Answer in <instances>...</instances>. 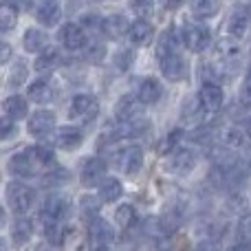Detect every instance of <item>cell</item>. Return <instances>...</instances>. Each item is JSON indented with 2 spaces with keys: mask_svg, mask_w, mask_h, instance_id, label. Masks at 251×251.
<instances>
[{
  "mask_svg": "<svg viewBox=\"0 0 251 251\" xmlns=\"http://www.w3.org/2000/svg\"><path fill=\"white\" fill-rule=\"evenodd\" d=\"M55 168V152L44 146H29L22 152H16L7 161V170L13 176H35L47 174Z\"/></svg>",
  "mask_w": 251,
  "mask_h": 251,
  "instance_id": "cell-1",
  "label": "cell"
},
{
  "mask_svg": "<svg viewBox=\"0 0 251 251\" xmlns=\"http://www.w3.org/2000/svg\"><path fill=\"white\" fill-rule=\"evenodd\" d=\"M212 62L225 73V77H234L243 64V47L236 38H223L214 47Z\"/></svg>",
  "mask_w": 251,
  "mask_h": 251,
  "instance_id": "cell-2",
  "label": "cell"
},
{
  "mask_svg": "<svg viewBox=\"0 0 251 251\" xmlns=\"http://www.w3.org/2000/svg\"><path fill=\"white\" fill-rule=\"evenodd\" d=\"M110 163L126 176H134L143 168V150L137 143H122L110 152Z\"/></svg>",
  "mask_w": 251,
  "mask_h": 251,
  "instance_id": "cell-3",
  "label": "cell"
},
{
  "mask_svg": "<svg viewBox=\"0 0 251 251\" xmlns=\"http://www.w3.org/2000/svg\"><path fill=\"white\" fill-rule=\"evenodd\" d=\"M4 201H7V207L11 209L16 216H25L35 205V192H33V187L26 185V183L9 181L7 190H4Z\"/></svg>",
  "mask_w": 251,
  "mask_h": 251,
  "instance_id": "cell-4",
  "label": "cell"
},
{
  "mask_svg": "<svg viewBox=\"0 0 251 251\" xmlns=\"http://www.w3.org/2000/svg\"><path fill=\"white\" fill-rule=\"evenodd\" d=\"M181 40H183V47L190 53H203L212 44V33H209V29L203 22L185 20L181 26Z\"/></svg>",
  "mask_w": 251,
  "mask_h": 251,
  "instance_id": "cell-5",
  "label": "cell"
},
{
  "mask_svg": "<svg viewBox=\"0 0 251 251\" xmlns=\"http://www.w3.org/2000/svg\"><path fill=\"white\" fill-rule=\"evenodd\" d=\"M97 115H100V101H97L95 95L79 93V95H75L73 100H71V106H69V117L71 119L91 124Z\"/></svg>",
  "mask_w": 251,
  "mask_h": 251,
  "instance_id": "cell-6",
  "label": "cell"
},
{
  "mask_svg": "<svg viewBox=\"0 0 251 251\" xmlns=\"http://www.w3.org/2000/svg\"><path fill=\"white\" fill-rule=\"evenodd\" d=\"M71 216V201L62 194H51L40 209V221L66 223Z\"/></svg>",
  "mask_w": 251,
  "mask_h": 251,
  "instance_id": "cell-7",
  "label": "cell"
},
{
  "mask_svg": "<svg viewBox=\"0 0 251 251\" xmlns=\"http://www.w3.org/2000/svg\"><path fill=\"white\" fill-rule=\"evenodd\" d=\"M106 170H108V165L101 156H91L79 168V183L84 187H100L106 181Z\"/></svg>",
  "mask_w": 251,
  "mask_h": 251,
  "instance_id": "cell-8",
  "label": "cell"
},
{
  "mask_svg": "<svg viewBox=\"0 0 251 251\" xmlns=\"http://www.w3.org/2000/svg\"><path fill=\"white\" fill-rule=\"evenodd\" d=\"M161 66V73H163V77L168 79V82H183V79H187V62L185 57H183V53H172V55L163 57V60H156Z\"/></svg>",
  "mask_w": 251,
  "mask_h": 251,
  "instance_id": "cell-9",
  "label": "cell"
},
{
  "mask_svg": "<svg viewBox=\"0 0 251 251\" xmlns=\"http://www.w3.org/2000/svg\"><path fill=\"white\" fill-rule=\"evenodd\" d=\"M26 130L33 139H44L51 132H55V113L51 110H35L29 117Z\"/></svg>",
  "mask_w": 251,
  "mask_h": 251,
  "instance_id": "cell-10",
  "label": "cell"
},
{
  "mask_svg": "<svg viewBox=\"0 0 251 251\" xmlns=\"http://www.w3.org/2000/svg\"><path fill=\"white\" fill-rule=\"evenodd\" d=\"M60 42H62V47L69 49V51H82V49H86L88 38H86V31H84L82 25H77V22H66L60 29Z\"/></svg>",
  "mask_w": 251,
  "mask_h": 251,
  "instance_id": "cell-11",
  "label": "cell"
},
{
  "mask_svg": "<svg viewBox=\"0 0 251 251\" xmlns=\"http://www.w3.org/2000/svg\"><path fill=\"white\" fill-rule=\"evenodd\" d=\"M199 101L203 106L205 115H216L225 104V93L218 84H203L199 91Z\"/></svg>",
  "mask_w": 251,
  "mask_h": 251,
  "instance_id": "cell-12",
  "label": "cell"
},
{
  "mask_svg": "<svg viewBox=\"0 0 251 251\" xmlns=\"http://www.w3.org/2000/svg\"><path fill=\"white\" fill-rule=\"evenodd\" d=\"M51 137H53V146L57 150H75L84 141V132L77 126H60V128H55V132Z\"/></svg>",
  "mask_w": 251,
  "mask_h": 251,
  "instance_id": "cell-13",
  "label": "cell"
},
{
  "mask_svg": "<svg viewBox=\"0 0 251 251\" xmlns=\"http://www.w3.org/2000/svg\"><path fill=\"white\" fill-rule=\"evenodd\" d=\"M137 117H143V104L139 101V97L132 95L119 97V101L115 104V122L124 124V122H132Z\"/></svg>",
  "mask_w": 251,
  "mask_h": 251,
  "instance_id": "cell-14",
  "label": "cell"
},
{
  "mask_svg": "<svg viewBox=\"0 0 251 251\" xmlns=\"http://www.w3.org/2000/svg\"><path fill=\"white\" fill-rule=\"evenodd\" d=\"M35 20L42 26H55L62 20V4L60 0H40L33 9Z\"/></svg>",
  "mask_w": 251,
  "mask_h": 251,
  "instance_id": "cell-15",
  "label": "cell"
},
{
  "mask_svg": "<svg viewBox=\"0 0 251 251\" xmlns=\"http://www.w3.org/2000/svg\"><path fill=\"white\" fill-rule=\"evenodd\" d=\"M194 165H196V154L192 150H187V148L174 150L172 154L168 156V161H165V168L172 174H187Z\"/></svg>",
  "mask_w": 251,
  "mask_h": 251,
  "instance_id": "cell-16",
  "label": "cell"
},
{
  "mask_svg": "<svg viewBox=\"0 0 251 251\" xmlns=\"http://www.w3.org/2000/svg\"><path fill=\"white\" fill-rule=\"evenodd\" d=\"M55 95H57L55 86L51 84V79H44V77L31 82L29 88H26V97L31 101H35V104H51L55 100Z\"/></svg>",
  "mask_w": 251,
  "mask_h": 251,
  "instance_id": "cell-17",
  "label": "cell"
},
{
  "mask_svg": "<svg viewBox=\"0 0 251 251\" xmlns=\"http://www.w3.org/2000/svg\"><path fill=\"white\" fill-rule=\"evenodd\" d=\"M130 25H132V22H128L126 16L115 13V16L104 18V22H101V33L108 40H122L124 35L130 33Z\"/></svg>",
  "mask_w": 251,
  "mask_h": 251,
  "instance_id": "cell-18",
  "label": "cell"
},
{
  "mask_svg": "<svg viewBox=\"0 0 251 251\" xmlns=\"http://www.w3.org/2000/svg\"><path fill=\"white\" fill-rule=\"evenodd\" d=\"M249 22H251V11L247 7H236L231 11L229 20H227V31H229V38L240 40L249 29Z\"/></svg>",
  "mask_w": 251,
  "mask_h": 251,
  "instance_id": "cell-19",
  "label": "cell"
},
{
  "mask_svg": "<svg viewBox=\"0 0 251 251\" xmlns=\"http://www.w3.org/2000/svg\"><path fill=\"white\" fill-rule=\"evenodd\" d=\"M91 236L84 234L79 227H66L62 238V251H91Z\"/></svg>",
  "mask_w": 251,
  "mask_h": 251,
  "instance_id": "cell-20",
  "label": "cell"
},
{
  "mask_svg": "<svg viewBox=\"0 0 251 251\" xmlns=\"http://www.w3.org/2000/svg\"><path fill=\"white\" fill-rule=\"evenodd\" d=\"M88 236H91V240L97 247H108L115 240V229L104 218H95V221L88 223Z\"/></svg>",
  "mask_w": 251,
  "mask_h": 251,
  "instance_id": "cell-21",
  "label": "cell"
},
{
  "mask_svg": "<svg viewBox=\"0 0 251 251\" xmlns=\"http://www.w3.org/2000/svg\"><path fill=\"white\" fill-rule=\"evenodd\" d=\"M137 97L141 104H159L161 97H163V84L156 77H143L139 84Z\"/></svg>",
  "mask_w": 251,
  "mask_h": 251,
  "instance_id": "cell-22",
  "label": "cell"
},
{
  "mask_svg": "<svg viewBox=\"0 0 251 251\" xmlns=\"http://www.w3.org/2000/svg\"><path fill=\"white\" fill-rule=\"evenodd\" d=\"M22 47H25L26 53H44L49 47V35L44 33L42 29H35V26H31V29L25 31V35H22Z\"/></svg>",
  "mask_w": 251,
  "mask_h": 251,
  "instance_id": "cell-23",
  "label": "cell"
},
{
  "mask_svg": "<svg viewBox=\"0 0 251 251\" xmlns=\"http://www.w3.org/2000/svg\"><path fill=\"white\" fill-rule=\"evenodd\" d=\"M154 38V29L148 20L143 18H137V20L130 25V33H128V40L134 44V47H148Z\"/></svg>",
  "mask_w": 251,
  "mask_h": 251,
  "instance_id": "cell-24",
  "label": "cell"
},
{
  "mask_svg": "<svg viewBox=\"0 0 251 251\" xmlns=\"http://www.w3.org/2000/svg\"><path fill=\"white\" fill-rule=\"evenodd\" d=\"M2 113L4 117L13 119V122H20V119L29 117V101L25 100L22 95H9L7 100L2 101Z\"/></svg>",
  "mask_w": 251,
  "mask_h": 251,
  "instance_id": "cell-25",
  "label": "cell"
},
{
  "mask_svg": "<svg viewBox=\"0 0 251 251\" xmlns=\"http://www.w3.org/2000/svg\"><path fill=\"white\" fill-rule=\"evenodd\" d=\"M124 194V185L119 178L106 176V181L97 187V196L101 199V203H117Z\"/></svg>",
  "mask_w": 251,
  "mask_h": 251,
  "instance_id": "cell-26",
  "label": "cell"
},
{
  "mask_svg": "<svg viewBox=\"0 0 251 251\" xmlns=\"http://www.w3.org/2000/svg\"><path fill=\"white\" fill-rule=\"evenodd\" d=\"M190 9L196 20H209L221 11V0H192Z\"/></svg>",
  "mask_w": 251,
  "mask_h": 251,
  "instance_id": "cell-27",
  "label": "cell"
},
{
  "mask_svg": "<svg viewBox=\"0 0 251 251\" xmlns=\"http://www.w3.org/2000/svg\"><path fill=\"white\" fill-rule=\"evenodd\" d=\"M181 139H183V130L181 128H172L170 132H165L163 137L159 139V143H156V154L170 156L174 150H178V143H181Z\"/></svg>",
  "mask_w": 251,
  "mask_h": 251,
  "instance_id": "cell-28",
  "label": "cell"
},
{
  "mask_svg": "<svg viewBox=\"0 0 251 251\" xmlns=\"http://www.w3.org/2000/svg\"><path fill=\"white\" fill-rule=\"evenodd\" d=\"M31 236H33V223L29 221V218L25 216H16V221H13L11 225V238L16 245H25L31 240Z\"/></svg>",
  "mask_w": 251,
  "mask_h": 251,
  "instance_id": "cell-29",
  "label": "cell"
},
{
  "mask_svg": "<svg viewBox=\"0 0 251 251\" xmlns=\"http://www.w3.org/2000/svg\"><path fill=\"white\" fill-rule=\"evenodd\" d=\"M181 117H183V122L190 124V126H199L201 122H203L205 110H203V106H201V101H199V95H196V97H190V100L183 104Z\"/></svg>",
  "mask_w": 251,
  "mask_h": 251,
  "instance_id": "cell-30",
  "label": "cell"
},
{
  "mask_svg": "<svg viewBox=\"0 0 251 251\" xmlns=\"http://www.w3.org/2000/svg\"><path fill=\"white\" fill-rule=\"evenodd\" d=\"M60 64H62L60 51L51 47L38 55V60H35V71H38V73H51V71H55Z\"/></svg>",
  "mask_w": 251,
  "mask_h": 251,
  "instance_id": "cell-31",
  "label": "cell"
},
{
  "mask_svg": "<svg viewBox=\"0 0 251 251\" xmlns=\"http://www.w3.org/2000/svg\"><path fill=\"white\" fill-rule=\"evenodd\" d=\"M100 209H101V199L100 196L84 194L82 199H79V214H82V218L86 223L100 218Z\"/></svg>",
  "mask_w": 251,
  "mask_h": 251,
  "instance_id": "cell-32",
  "label": "cell"
},
{
  "mask_svg": "<svg viewBox=\"0 0 251 251\" xmlns=\"http://www.w3.org/2000/svg\"><path fill=\"white\" fill-rule=\"evenodd\" d=\"M181 221H183L181 207H168L159 218V229L163 234H174L178 229V225H181Z\"/></svg>",
  "mask_w": 251,
  "mask_h": 251,
  "instance_id": "cell-33",
  "label": "cell"
},
{
  "mask_svg": "<svg viewBox=\"0 0 251 251\" xmlns=\"http://www.w3.org/2000/svg\"><path fill=\"white\" fill-rule=\"evenodd\" d=\"M18 18H20V11H18L13 4L2 2V7H0V29H2L4 33H9V31L18 25Z\"/></svg>",
  "mask_w": 251,
  "mask_h": 251,
  "instance_id": "cell-34",
  "label": "cell"
},
{
  "mask_svg": "<svg viewBox=\"0 0 251 251\" xmlns=\"http://www.w3.org/2000/svg\"><path fill=\"white\" fill-rule=\"evenodd\" d=\"M115 223H117L122 229H130V227L137 223V212H134L132 205L124 203L115 209Z\"/></svg>",
  "mask_w": 251,
  "mask_h": 251,
  "instance_id": "cell-35",
  "label": "cell"
},
{
  "mask_svg": "<svg viewBox=\"0 0 251 251\" xmlns=\"http://www.w3.org/2000/svg\"><path fill=\"white\" fill-rule=\"evenodd\" d=\"M26 77H29V66H26L25 60H18L16 64L11 66V71H9L7 82H9V86L11 88H18V86H22V84L26 82Z\"/></svg>",
  "mask_w": 251,
  "mask_h": 251,
  "instance_id": "cell-36",
  "label": "cell"
},
{
  "mask_svg": "<svg viewBox=\"0 0 251 251\" xmlns=\"http://www.w3.org/2000/svg\"><path fill=\"white\" fill-rule=\"evenodd\" d=\"M69 178H71V174L64 168H53L51 172H47L42 176V187H49V190L51 187H62Z\"/></svg>",
  "mask_w": 251,
  "mask_h": 251,
  "instance_id": "cell-37",
  "label": "cell"
},
{
  "mask_svg": "<svg viewBox=\"0 0 251 251\" xmlns=\"http://www.w3.org/2000/svg\"><path fill=\"white\" fill-rule=\"evenodd\" d=\"M104 55H106V47L101 42L93 40V42L86 44V53H84V57H86L88 62H93V64H100V62L104 60Z\"/></svg>",
  "mask_w": 251,
  "mask_h": 251,
  "instance_id": "cell-38",
  "label": "cell"
},
{
  "mask_svg": "<svg viewBox=\"0 0 251 251\" xmlns=\"http://www.w3.org/2000/svg\"><path fill=\"white\" fill-rule=\"evenodd\" d=\"M236 236H238L240 243L251 245V212L243 214V218L238 223V229H236Z\"/></svg>",
  "mask_w": 251,
  "mask_h": 251,
  "instance_id": "cell-39",
  "label": "cell"
},
{
  "mask_svg": "<svg viewBox=\"0 0 251 251\" xmlns=\"http://www.w3.org/2000/svg\"><path fill=\"white\" fill-rule=\"evenodd\" d=\"M130 9H132L139 18L146 20V18L152 16V11H154V0H130Z\"/></svg>",
  "mask_w": 251,
  "mask_h": 251,
  "instance_id": "cell-40",
  "label": "cell"
},
{
  "mask_svg": "<svg viewBox=\"0 0 251 251\" xmlns=\"http://www.w3.org/2000/svg\"><path fill=\"white\" fill-rule=\"evenodd\" d=\"M132 60H134V53L130 51H119L117 55H115V64H117V69L119 71H128L130 69V64H132Z\"/></svg>",
  "mask_w": 251,
  "mask_h": 251,
  "instance_id": "cell-41",
  "label": "cell"
},
{
  "mask_svg": "<svg viewBox=\"0 0 251 251\" xmlns=\"http://www.w3.org/2000/svg\"><path fill=\"white\" fill-rule=\"evenodd\" d=\"M13 134H18V122L4 117L2 119V128H0V137H2V139H11Z\"/></svg>",
  "mask_w": 251,
  "mask_h": 251,
  "instance_id": "cell-42",
  "label": "cell"
},
{
  "mask_svg": "<svg viewBox=\"0 0 251 251\" xmlns=\"http://www.w3.org/2000/svg\"><path fill=\"white\" fill-rule=\"evenodd\" d=\"M9 57H11V47L7 42L0 44V64H7Z\"/></svg>",
  "mask_w": 251,
  "mask_h": 251,
  "instance_id": "cell-43",
  "label": "cell"
},
{
  "mask_svg": "<svg viewBox=\"0 0 251 251\" xmlns=\"http://www.w3.org/2000/svg\"><path fill=\"white\" fill-rule=\"evenodd\" d=\"M4 2L13 4V7H16V9H18V11H22V9L31 7V2H33V0H4Z\"/></svg>",
  "mask_w": 251,
  "mask_h": 251,
  "instance_id": "cell-44",
  "label": "cell"
},
{
  "mask_svg": "<svg viewBox=\"0 0 251 251\" xmlns=\"http://www.w3.org/2000/svg\"><path fill=\"white\" fill-rule=\"evenodd\" d=\"M161 4H163V9H168V11H174V9H178L183 4V0H161Z\"/></svg>",
  "mask_w": 251,
  "mask_h": 251,
  "instance_id": "cell-45",
  "label": "cell"
},
{
  "mask_svg": "<svg viewBox=\"0 0 251 251\" xmlns=\"http://www.w3.org/2000/svg\"><path fill=\"white\" fill-rule=\"evenodd\" d=\"M227 251H251V245H247V243H238V245H234V247H229Z\"/></svg>",
  "mask_w": 251,
  "mask_h": 251,
  "instance_id": "cell-46",
  "label": "cell"
},
{
  "mask_svg": "<svg viewBox=\"0 0 251 251\" xmlns=\"http://www.w3.org/2000/svg\"><path fill=\"white\" fill-rule=\"evenodd\" d=\"M245 132H247V137L251 139V117L247 119V126H245Z\"/></svg>",
  "mask_w": 251,
  "mask_h": 251,
  "instance_id": "cell-47",
  "label": "cell"
},
{
  "mask_svg": "<svg viewBox=\"0 0 251 251\" xmlns=\"http://www.w3.org/2000/svg\"><path fill=\"white\" fill-rule=\"evenodd\" d=\"M93 251H108V247H95Z\"/></svg>",
  "mask_w": 251,
  "mask_h": 251,
  "instance_id": "cell-48",
  "label": "cell"
},
{
  "mask_svg": "<svg viewBox=\"0 0 251 251\" xmlns=\"http://www.w3.org/2000/svg\"><path fill=\"white\" fill-rule=\"evenodd\" d=\"M38 251H53V249H49V247H42V249H38Z\"/></svg>",
  "mask_w": 251,
  "mask_h": 251,
  "instance_id": "cell-49",
  "label": "cell"
}]
</instances>
